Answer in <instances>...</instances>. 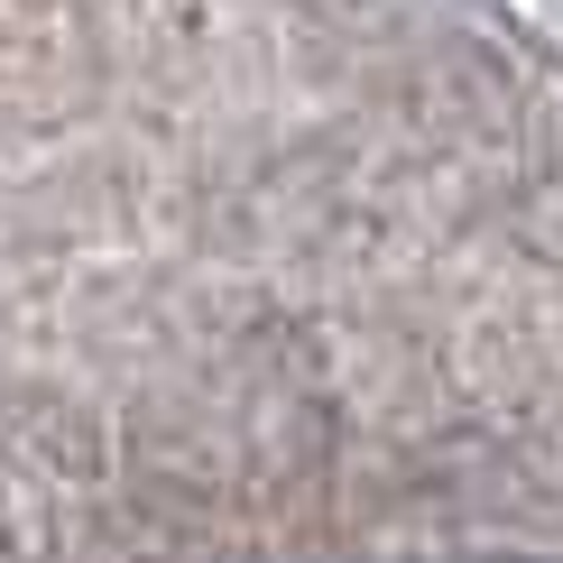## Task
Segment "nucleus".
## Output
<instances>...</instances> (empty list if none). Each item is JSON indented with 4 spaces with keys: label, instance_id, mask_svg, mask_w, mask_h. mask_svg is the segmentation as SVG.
I'll use <instances>...</instances> for the list:
<instances>
[]
</instances>
